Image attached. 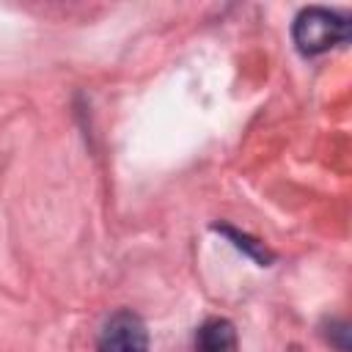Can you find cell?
I'll return each instance as SVG.
<instances>
[{
    "label": "cell",
    "instance_id": "cell-2",
    "mask_svg": "<svg viewBox=\"0 0 352 352\" xmlns=\"http://www.w3.org/2000/svg\"><path fill=\"white\" fill-rule=\"evenodd\" d=\"M96 352H148V330L132 311H116L99 330Z\"/></svg>",
    "mask_w": 352,
    "mask_h": 352
},
{
    "label": "cell",
    "instance_id": "cell-4",
    "mask_svg": "<svg viewBox=\"0 0 352 352\" xmlns=\"http://www.w3.org/2000/svg\"><path fill=\"white\" fill-rule=\"evenodd\" d=\"M214 231H217V234H226V236H228L239 250H245V253H248L250 258H256L258 264H270V261H272V253H270L261 242L250 239L248 234H239V231H236V228H231V226H214Z\"/></svg>",
    "mask_w": 352,
    "mask_h": 352
},
{
    "label": "cell",
    "instance_id": "cell-1",
    "mask_svg": "<svg viewBox=\"0 0 352 352\" xmlns=\"http://www.w3.org/2000/svg\"><path fill=\"white\" fill-rule=\"evenodd\" d=\"M349 30L352 22L346 14L322 6H308L292 22V41L302 55L314 58L336 47H344L349 41Z\"/></svg>",
    "mask_w": 352,
    "mask_h": 352
},
{
    "label": "cell",
    "instance_id": "cell-3",
    "mask_svg": "<svg viewBox=\"0 0 352 352\" xmlns=\"http://www.w3.org/2000/svg\"><path fill=\"white\" fill-rule=\"evenodd\" d=\"M195 352H236V330L228 319H206L195 333Z\"/></svg>",
    "mask_w": 352,
    "mask_h": 352
},
{
    "label": "cell",
    "instance_id": "cell-5",
    "mask_svg": "<svg viewBox=\"0 0 352 352\" xmlns=\"http://www.w3.org/2000/svg\"><path fill=\"white\" fill-rule=\"evenodd\" d=\"M324 338L338 349V352H349V324L344 319H330L324 324Z\"/></svg>",
    "mask_w": 352,
    "mask_h": 352
}]
</instances>
